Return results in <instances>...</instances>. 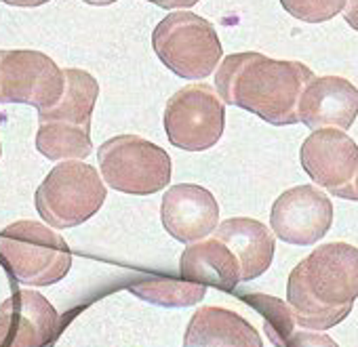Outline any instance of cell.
Wrapping results in <instances>:
<instances>
[{"mask_svg":"<svg viewBox=\"0 0 358 347\" xmlns=\"http://www.w3.org/2000/svg\"><path fill=\"white\" fill-rule=\"evenodd\" d=\"M184 347H264L259 332L238 313L224 307H201L184 337Z\"/></svg>","mask_w":358,"mask_h":347,"instance_id":"2e32d148","label":"cell"},{"mask_svg":"<svg viewBox=\"0 0 358 347\" xmlns=\"http://www.w3.org/2000/svg\"><path fill=\"white\" fill-rule=\"evenodd\" d=\"M99 95L97 80L85 70H64L62 99L38 112L36 149L49 160H85L93 152L91 116Z\"/></svg>","mask_w":358,"mask_h":347,"instance_id":"3957f363","label":"cell"},{"mask_svg":"<svg viewBox=\"0 0 358 347\" xmlns=\"http://www.w3.org/2000/svg\"><path fill=\"white\" fill-rule=\"evenodd\" d=\"M179 263H182L179 265L182 278L188 282L215 286L226 293L234 290L241 282V265L236 257L215 238H205L190 244Z\"/></svg>","mask_w":358,"mask_h":347,"instance_id":"e0dca14e","label":"cell"},{"mask_svg":"<svg viewBox=\"0 0 358 347\" xmlns=\"http://www.w3.org/2000/svg\"><path fill=\"white\" fill-rule=\"evenodd\" d=\"M0 259L24 284L51 286L70 272L66 240L38 221H17L0 234Z\"/></svg>","mask_w":358,"mask_h":347,"instance_id":"5b68a950","label":"cell"},{"mask_svg":"<svg viewBox=\"0 0 358 347\" xmlns=\"http://www.w3.org/2000/svg\"><path fill=\"white\" fill-rule=\"evenodd\" d=\"M59 328V313L36 290H17L0 305V347H45Z\"/></svg>","mask_w":358,"mask_h":347,"instance_id":"7c38bea8","label":"cell"},{"mask_svg":"<svg viewBox=\"0 0 358 347\" xmlns=\"http://www.w3.org/2000/svg\"><path fill=\"white\" fill-rule=\"evenodd\" d=\"M312 76V70L299 61L270 59L262 53H236L220 64L215 87L224 103L285 126L299 122L297 101Z\"/></svg>","mask_w":358,"mask_h":347,"instance_id":"7a4b0ae2","label":"cell"},{"mask_svg":"<svg viewBox=\"0 0 358 347\" xmlns=\"http://www.w3.org/2000/svg\"><path fill=\"white\" fill-rule=\"evenodd\" d=\"M160 217L164 230L175 240L194 244L220 226V205L209 190L194 184H179L162 196Z\"/></svg>","mask_w":358,"mask_h":347,"instance_id":"4fadbf2b","label":"cell"},{"mask_svg":"<svg viewBox=\"0 0 358 347\" xmlns=\"http://www.w3.org/2000/svg\"><path fill=\"white\" fill-rule=\"evenodd\" d=\"M280 347H339L329 334L312 330H293Z\"/></svg>","mask_w":358,"mask_h":347,"instance_id":"ffe728a7","label":"cell"},{"mask_svg":"<svg viewBox=\"0 0 358 347\" xmlns=\"http://www.w3.org/2000/svg\"><path fill=\"white\" fill-rule=\"evenodd\" d=\"M131 293L141 297L143 301L162 305V307H188L207 295V286L188 282V280H175V278H141L129 286Z\"/></svg>","mask_w":358,"mask_h":347,"instance_id":"ac0fdd59","label":"cell"},{"mask_svg":"<svg viewBox=\"0 0 358 347\" xmlns=\"http://www.w3.org/2000/svg\"><path fill=\"white\" fill-rule=\"evenodd\" d=\"M99 166L103 182L116 192L148 196L171 179V158L156 143L137 135H118L101 143Z\"/></svg>","mask_w":358,"mask_h":347,"instance_id":"52a82bcc","label":"cell"},{"mask_svg":"<svg viewBox=\"0 0 358 347\" xmlns=\"http://www.w3.org/2000/svg\"><path fill=\"white\" fill-rule=\"evenodd\" d=\"M0 156H3V145H0Z\"/></svg>","mask_w":358,"mask_h":347,"instance_id":"44dd1931","label":"cell"},{"mask_svg":"<svg viewBox=\"0 0 358 347\" xmlns=\"http://www.w3.org/2000/svg\"><path fill=\"white\" fill-rule=\"evenodd\" d=\"M301 166L327 192L333 196L356 200L358 198V145L352 137L337 128L314 131L299 149Z\"/></svg>","mask_w":358,"mask_h":347,"instance_id":"30bf717a","label":"cell"},{"mask_svg":"<svg viewBox=\"0 0 358 347\" xmlns=\"http://www.w3.org/2000/svg\"><path fill=\"white\" fill-rule=\"evenodd\" d=\"M245 301L262 313L266 324V334L276 347H280L282 341L295 330V318L291 307L285 301L270 295H247Z\"/></svg>","mask_w":358,"mask_h":347,"instance_id":"d6986e66","label":"cell"},{"mask_svg":"<svg viewBox=\"0 0 358 347\" xmlns=\"http://www.w3.org/2000/svg\"><path fill=\"white\" fill-rule=\"evenodd\" d=\"M64 93V70L41 51H0V103H26L38 112Z\"/></svg>","mask_w":358,"mask_h":347,"instance_id":"9c48e42d","label":"cell"},{"mask_svg":"<svg viewBox=\"0 0 358 347\" xmlns=\"http://www.w3.org/2000/svg\"><path fill=\"white\" fill-rule=\"evenodd\" d=\"M358 114V91L339 76H312L301 89L297 101V120L306 126L350 128Z\"/></svg>","mask_w":358,"mask_h":347,"instance_id":"5bb4252c","label":"cell"},{"mask_svg":"<svg viewBox=\"0 0 358 347\" xmlns=\"http://www.w3.org/2000/svg\"><path fill=\"white\" fill-rule=\"evenodd\" d=\"M152 47L171 72L190 80L211 76L224 55L215 28L192 11L166 15L152 32Z\"/></svg>","mask_w":358,"mask_h":347,"instance_id":"277c9868","label":"cell"},{"mask_svg":"<svg viewBox=\"0 0 358 347\" xmlns=\"http://www.w3.org/2000/svg\"><path fill=\"white\" fill-rule=\"evenodd\" d=\"M213 238L232 251L241 265V282L262 276L274 259V234L259 221L249 217H234L222 221Z\"/></svg>","mask_w":358,"mask_h":347,"instance_id":"9a60e30c","label":"cell"},{"mask_svg":"<svg viewBox=\"0 0 358 347\" xmlns=\"http://www.w3.org/2000/svg\"><path fill=\"white\" fill-rule=\"evenodd\" d=\"M274 234L287 244L312 246L333 223V205L314 186H297L282 192L270 213Z\"/></svg>","mask_w":358,"mask_h":347,"instance_id":"8fae6325","label":"cell"},{"mask_svg":"<svg viewBox=\"0 0 358 347\" xmlns=\"http://www.w3.org/2000/svg\"><path fill=\"white\" fill-rule=\"evenodd\" d=\"M106 186L87 162L57 164L36 190V209L55 230H68L91 219L106 202Z\"/></svg>","mask_w":358,"mask_h":347,"instance_id":"8992f818","label":"cell"},{"mask_svg":"<svg viewBox=\"0 0 358 347\" xmlns=\"http://www.w3.org/2000/svg\"><path fill=\"white\" fill-rule=\"evenodd\" d=\"M224 101L205 82L179 89L164 110V131L169 141L188 152L213 147L224 135Z\"/></svg>","mask_w":358,"mask_h":347,"instance_id":"ba28073f","label":"cell"},{"mask_svg":"<svg viewBox=\"0 0 358 347\" xmlns=\"http://www.w3.org/2000/svg\"><path fill=\"white\" fill-rule=\"evenodd\" d=\"M358 297V249L329 242L314 249L293 267L287 282V305L295 324L327 330L348 318Z\"/></svg>","mask_w":358,"mask_h":347,"instance_id":"6da1fadb","label":"cell"}]
</instances>
